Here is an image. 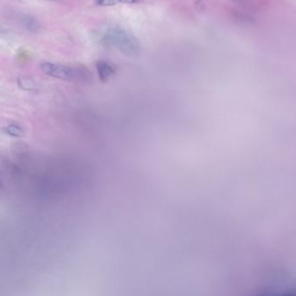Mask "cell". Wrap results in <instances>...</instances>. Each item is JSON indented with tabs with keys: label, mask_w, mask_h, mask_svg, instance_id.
Instances as JSON below:
<instances>
[{
	"label": "cell",
	"mask_w": 296,
	"mask_h": 296,
	"mask_svg": "<svg viewBox=\"0 0 296 296\" xmlns=\"http://www.w3.org/2000/svg\"><path fill=\"white\" fill-rule=\"evenodd\" d=\"M102 42L114 46L124 55L130 57L139 56L141 51L139 43L135 37L123 29L118 27L108 29L102 36Z\"/></svg>",
	"instance_id": "obj_1"
},
{
	"label": "cell",
	"mask_w": 296,
	"mask_h": 296,
	"mask_svg": "<svg viewBox=\"0 0 296 296\" xmlns=\"http://www.w3.org/2000/svg\"><path fill=\"white\" fill-rule=\"evenodd\" d=\"M40 68L44 74L60 80L89 83L94 78L91 71L84 66L72 67L53 62H43L40 65Z\"/></svg>",
	"instance_id": "obj_2"
},
{
	"label": "cell",
	"mask_w": 296,
	"mask_h": 296,
	"mask_svg": "<svg viewBox=\"0 0 296 296\" xmlns=\"http://www.w3.org/2000/svg\"><path fill=\"white\" fill-rule=\"evenodd\" d=\"M96 70L98 73L100 80L106 83L115 74V68L110 62L104 61V60H99L96 63Z\"/></svg>",
	"instance_id": "obj_3"
},
{
	"label": "cell",
	"mask_w": 296,
	"mask_h": 296,
	"mask_svg": "<svg viewBox=\"0 0 296 296\" xmlns=\"http://www.w3.org/2000/svg\"><path fill=\"white\" fill-rule=\"evenodd\" d=\"M141 0H95V4L99 7H113L118 4H136Z\"/></svg>",
	"instance_id": "obj_4"
},
{
	"label": "cell",
	"mask_w": 296,
	"mask_h": 296,
	"mask_svg": "<svg viewBox=\"0 0 296 296\" xmlns=\"http://www.w3.org/2000/svg\"><path fill=\"white\" fill-rule=\"evenodd\" d=\"M24 25H25V27L32 32H37L38 30L40 29V25L38 24V22L31 17H26L24 19Z\"/></svg>",
	"instance_id": "obj_5"
},
{
	"label": "cell",
	"mask_w": 296,
	"mask_h": 296,
	"mask_svg": "<svg viewBox=\"0 0 296 296\" xmlns=\"http://www.w3.org/2000/svg\"><path fill=\"white\" fill-rule=\"evenodd\" d=\"M6 131L9 135L13 136V137H23L25 134L21 127L16 126V125H10L7 127Z\"/></svg>",
	"instance_id": "obj_6"
},
{
	"label": "cell",
	"mask_w": 296,
	"mask_h": 296,
	"mask_svg": "<svg viewBox=\"0 0 296 296\" xmlns=\"http://www.w3.org/2000/svg\"><path fill=\"white\" fill-rule=\"evenodd\" d=\"M281 296H293V295H291V294H285V295H281Z\"/></svg>",
	"instance_id": "obj_7"
},
{
	"label": "cell",
	"mask_w": 296,
	"mask_h": 296,
	"mask_svg": "<svg viewBox=\"0 0 296 296\" xmlns=\"http://www.w3.org/2000/svg\"><path fill=\"white\" fill-rule=\"evenodd\" d=\"M1 186H2V183L0 181V188H1Z\"/></svg>",
	"instance_id": "obj_8"
},
{
	"label": "cell",
	"mask_w": 296,
	"mask_h": 296,
	"mask_svg": "<svg viewBox=\"0 0 296 296\" xmlns=\"http://www.w3.org/2000/svg\"><path fill=\"white\" fill-rule=\"evenodd\" d=\"M52 1H55V0H52Z\"/></svg>",
	"instance_id": "obj_9"
}]
</instances>
